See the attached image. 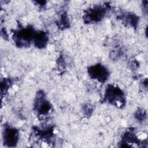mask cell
Here are the masks:
<instances>
[{
    "mask_svg": "<svg viewBox=\"0 0 148 148\" xmlns=\"http://www.w3.org/2000/svg\"><path fill=\"white\" fill-rule=\"evenodd\" d=\"M105 99L112 104H122L124 102V94L120 88L112 85H109L106 89Z\"/></svg>",
    "mask_w": 148,
    "mask_h": 148,
    "instance_id": "cell-2",
    "label": "cell"
},
{
    "mask_svg": "<svg viewBox=\"0 0 148 148\" xmlns=\"http://www.w3.org/2000/svg\"><path fill=\"white\" fill-rule=\"evenodd\" d=\"M136 119L140 121L144 120L145 117H146V114L145 113L144 110L143 111V110H139L136 114Z\"/></svg>",
    "mask_w": 148,
    "mask_h": 148,
    "instance_id": "cell-8",
    "label": "cell"
},
{
    "mask_svg": "<svg viewBox=\"0 0 148 148\" xmlns=\"http://www.w3.org/2000/svg\"><path fill=\"white\" fill-rule=\"evenodd\" d=\"M34 107L36 112L42 115L47 114L51 108L50 102L45 98V94L42 92L37 93Z\"/></svg>",
    "mask_w": 148,
    "mask_h": 148,
    "instance_id": "cell-5",
    "label": "cell"
},
{
    "mask_svg": "<svg viewBox=\"0 0 148 148\" xmlns=\"http://www.w3.org/2000/svg\"><path fill=\"white\" fill-rule=\"evenodd\" d=\"M106 9L101 6H95L88 10L84 15L85 20L87 22H98L100 21L105 14Z\"/></svg>",
    "mask_w": 148,
    "mask_h": 148,
    "instance_id": "cell-6",
    "label": "cell"
},
{
    "mask_svg": "<svg viewBox=\"0 0 148 148\" xmlns=\"http://www.w3.org/2000/svg\"><path fill=\"white\" fill-rule=\"evenodd\" d=\"M35 33L32 27H23L14 32L13 40L18 46H26L34 40Z\"/></svg>",
    "mask_w": 148,
    "mask_h": 148,
    "instance_id": "cell-1",
    "label": "cell"
},
{
    "mask_svg": "<svg viewBox=\"0 0 148 148\" xmlns=\"http://www.w3.org/2000/svg\"><path fill=\"white\" fill-rule=\"evenodd\" d=\"M88 72L90 77L101 83L105 82L109 76L108 69L101 64H96L88 68Z\"/></svg>",
    "mask_w": 148,
    "mask_h": 148,
    "instance_id": "cell-3",
    "label": "cell"
},
{
    "mask_svg": "<svg viewBox=\"0 0 148 148\" xmlns=\"http://www.w3.org/2000/svg\"><path fill=\"white\" fill-rule=\"evenodd\" d=\"M3 140L4 144L8 147L15 146L19 138L18 131L9 126L6 127L3 131Z\"/></svg>",
    "mask_w": 148,
    "mask_h": 148,
    "instance_id": "cell-4",
    "label": "cell"
},
{
    "mask_svg": "<svg viewBox=\"0 0 148 148\" xmlns=\"http://www.w3.org/2000/svg\"><path fill=\"white\" fill-rule=\"evenodd\" d=\"M48 40L49 36L44 31H40L35 33L33 40L35 46L41 49L47 45Z\"/></svg>",
    "mask_w": 148,
    "mask_h": 148,
    "instance_id": "cell-7",
    "label": "cell"
}]
</instances>
